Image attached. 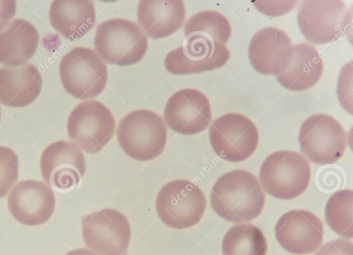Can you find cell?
<instances>
[{"label":"cell","instance_id":"ffe728a7","mask_svg":"<svg viewBox=\"0 0 353 255\" xmlns=\"http://www.w3.org/2000/svg\"><path fill=\"white\" fill-rule=\"evenodd\" d=\"M49 19L52 26L61 36L75 41L94 27L95 8L91 1L56 0L50 5Z\"/></svg>","mask_w":353,"mask_h":255},{"label":"cell","instance_id":"9c48e42d","mask_svg":"<svg viewBox=\"0 0 353 255\" xmlns=\"http://www.w3.org/2000/svg\"><path fill=\"white\" fill-rule=\"evenodd\" d=\"M209 139L214 152L221 159L241 162L248 159L259 143V132L255 124L240 113L225 114L212 121Z\"/></svg>","mask_w":353,"mask_h":255},{"label":"cell","instance_id":"603a6c76","mask_svg":"<svg viewBox=\"0 0 353 255\" xmlns=\"http://www.w3.org/2000/svg\"><path fill=\"white\" fill-rule=\"evenodd\" d=\"M223 255H265L268 245L261 230L249 223L232 226L222 241Z\"/></svg>","mask_w":353,"mask_h":255},{"label":"cell","instance_id":"4dcf8cb0","mask_svg":"<svg viewBox=\"0 0 353 255\" xmlns=\"http://www.w3.org/2000/svg\"><path fill=\"white\" fill-rule=\"evenodd\" d=\"M65 255H99L88 249L79 248L68 252Z\"/></svg>","mask_w":353,"mask_h":255},{"label":"cell","instance_id":"5b68a950","mask_svg":"<svg viewBox=\"0 0 353 255\" xmlns=\"http://www.w3.org/2000/svg\"><path fill=\"white\" fill-rule=\"evenodd\" d=\"M59 76L64 89L81 100L92 99L105 88L106 65L97 52L89 48L76 47L59 63Z\"/></svg>","mask_w":353,"mask_h":255},{"label":"cell","instance_id":"1f68e13d","mask_svg":"<svg viewBox=\"0 0 353 255\" xmlns=\"http://www.w3.org/2000/svg\"><path fill=\"white\" fill-rule=\"evenodd\" d=\"M0 121H1V108H0Z\"/></svg>","mask_w":353,"mask_h":255},{"label":"cell","instance_id":"7c38bea8","mask_svg":"<svg viewBox=\"0 0 353 255\" xmlns=\"http://www.w3.org/2000/svg\"><path fill=\"white\" fill-rule=\"evenodd\" d=\"M230 57L225 45L201 35L188 34L181 46L167 54L164 65L171 74H191L221 68Z\"/></svg>","mask_w":353,"mask_h":255},{"label":"cell","instance_id":"7402d4cb","mask_svg":"<svg viewBox=\"0 0 353 255\" xmlns=\"http://www.w3.org/2000/svg\"><path fill=\"white\" fill-rule=\"evenodd\" d=\"M323 72V61L318 50L303 42L294 45V57L288 70L276 76L278 82L292 91L308 90L320 80Z\"/></svg>","mask_w":353,"mask_h":255},{"label":"cell","instance_id":"cb8c5ba5","mask_svg":"<svg viewBox=\"0 0 353 255\" xmlns=\"http://www.w3.org/2000/svg\"><path fill=\"white\" fill-rule=\"evenodd\" d=\"M183 28L184 34L201 35L225 45L232 34L231 25L226 17L212 10L194 14L187 20Z\"/></svg>","mask_w":353,"mask_h":255},{"label":"cell","instance_id":"e0dca14e","mask_svg":"<svg viewBox=\"0 0 353 255\" xmlns=\"http://www.w3.org/2000/svg\"><path fill=\"white\" fill-rule=\"evenodd\" d=\"M8 207L20 223L35 226L47 222L55 207L54 192L42 181L24 180L17 183L8 196Z\"/></svg>","mask_w":353,"mask_h":255},{"label":"cell","instance_id":"8992f818","mask_svg":"<svg viewBox=\"0 0 353 255\" xmlns=\"http://www.w3.org/2000/svg\"><path fill=\"white\" fill-rule=\"evenodd\" d=\"M159 218L173 229H187L197 224L206 207L203 191L192 182L176 179L165 184L156 198Z\"/></svg>","mask_w":353,"mask_h":255},{"label":"cell","instance_id":"7a4b0ae2","mask_svg":"<svg viewBox=\"0 0 353 255\" xmlns=\"http://www.w3.org/2000/svg\"><path fill=\"white\" fill-rule=\"evenodd\" d=\"M117 137L128 156L147 161L163 152L167 141V127L159 114L140 109L122 118L117 127Z\"/></svg>","mask_w":353,"mask_h":255},{"label":"cell","instance_id":"d6986e66","mask_svg":"<svg viewBox=\"0 0 353 255\" xmlns=\"http://www.w3.org/2000/svg\"><path fill=\"white\" fill-rule=\"evenodd\" d=\"M137 14L143 32L153 39H158L181 28L185 19V4L179 0H142L139 2Z\"/></svg>","mask_w":353,"mask_h":255},{"label":"cell","instance_id":"8fae6325","mask_svg":"<svg viewBox=\"0 0 353 255\" xmlns=\"http://www.w3.org/2000/svg\"><path fill=\"white\" fill-rule=\"evenodd\" d=\"M82 236L87 247L100 255H123L129 246L131 228L123 214L104 208L82 218Z\"/></svg>","mask_w":353,"mask_h":255},{"label":"cell","instance_id":"d4e9b609","mask_svg":"<svg viewBox=\"0 0 353 255\" xmlns=\"http://www.w3.org/2000/svg\"><path fill=\"white\" fill-rule=\"evenodd\" d=\"M352 208L353 192L347 189L332 194L325 208V217L328 226L347 239L353 237Z\"/></svg>","mask_w":353,"mask_h":255},{"label":"cell","instance_id":"f1b7e54d","mask_svg":"<svg viewBox=\"0 0 353 255\" xmlns=\"http://www.w3.org/2000/svg\"><path fill=\"white\" fill-rule=\"evenodd\" d=\"M314 255H353L350 241L337 238L323 244Z\"/></svg>","mask_w":353,"mask_h":255},{"label":"cell","instance_id":"484cf974","mask_svg":"<svg viewBox=\"0 0 353 255\" xmlns=\"http://www.w3.org/2000/svg\"><path fill=\"white\" fill-rule=\"evenodd\" d=\"M19 159L10 147L0 146V198L4 197L17 182Z\"/></svg>","mask_w":353,"mask_h":255},{"label":"cell","instance_id":"5bb4252c","mask_svg":"<svg viewBox=\"0 0 353 255\" xmlns=\"http://www.w3.org/2000/svg\"><path fill=\"white\" fill-rule=\"evenodd\" d=\"M164 119L176 132L184 135L198 134L208 128L212 119L209 99L196 89H181L168 99Z\"/></svg>","mask_w":353,"mask_h":255},{"label":"cell","instance_id":"ac0fdd59","mask_svg":"<svg viewBox=\"0 0 353 255\" xmlns=\"http://www.w3.org/2000/svg\"><path fill=\"white\" fill-rule=\"evenodd\" d=\"M42 78L31 63L0 68V103L13 108L25 107L39 95Z\"/></svg>","mask_w":353,"mask_h":255},{"label":"cell","instance_id":"83f0119b","mask_svg":"<svg viewBox=\"0 0 353 255\" xmlns=\"http://www.w3.org/2000/svg\"><path fill=\"white\" fill-rule=\"evenodd\" d=\"M252 3L263 14L276 17L291 11L298 1H254Z\"/></svg>","mask_w":353,"mask_h":255},{"label":"cell","instance_id":"30bf717a","mask_svg":"<svg viewBox=\"0 0 353 255\" xmlns=\"http://www.w3.org/2000/svg\"><path fill=\"white\" fill-rule=\"evenodd\" d=\"M115 121L110 110L96 100L85 101L70 112L67 123L69 138L89 154L99 152L112 139Z\"/></svg>","mask_w":353,"mask_h":255},{"label":"cell","instance_id":"9a60e30c","mask_svg":"<svg viewBox=\"0 0 353 255\" xmlns=\"http://www.w3.org/2000/svg\"><path fill=\"white\" fill-rule=\"evenodd\" d=\"M294 45L285 31L266 27L256 32L250 40L248 57L254 69L265 75L279 76L290 65Z\"/></svg>","mask_w":353,"mask_h":255},{"label":"cell","instance_id":"4316f807","mask_svg":"<svg viewBox=\"0 0 353 255\" xmlns=\"http://www.w3.org/2000/svg\"><path fill=\"white\" fill-rule=\"evenodd\" d=\"M352 61H351L341 68L336 90L341 107L350 114H352Z\"/></svg>","mask_w":353,"mask_h":255},{"label":"cell","instance_id":"3957f363","mask_svg":"<svg viewBox=\"0 0 353 255\" xmlns=\"http://www.w3.org/2000/svg\"><path fill=\"white\" fill-rule=\"evenodd\" d=\"M94 45L103 61L127 66L142 59L148 50V39L135 22L113 18L97 26Z\"/></svg>","mask_w":353,"mask_h":255},{"label":"cell","instance_id":"277c9868","mask_svg":"<svg viewBox=\"0 0 353 255\" xmlns=\"http://www.w3.org/2000/svg\"><path fill=\"white\" fill-rule=\"evenodd\" d=\"M311 170L299 152L279 150L268 155L259 172L261 185L270 196L290 200L303 194L309 185Z\"/></svg>","mask_w":353,"mask_h":255},{"label":"cell","instance_id":"44dd1931","mask_svg":"<svg viewBox=\"0 0 353 255\" xmlns=\"http://www.w3.org/2000/svg\"><path fill=\"white\" fill-rule=\"evenodd\" d=\"M39 41L35 27L23 19H16L0 30V63L20 65L34 54Z\"/></svg>","mask_w":353,"mask_h":255},{"label":"cell","instance_id":"4fadbf2b","mask_svg":"<svg viewBox=\"0 0 353 255\" xmlns=\"http://www.w3.org/2000/svg\"><path fill=\"white\" fill-rule=\"evenodd\" d=\"M40 168L45 182L53 188L67 190L77 185L86 171L80 147L66 141L48 145L41 154Z\"/></svg>","mask_w":353,"mask_h":255},{"label":"cell","instance_id":"52a82bcc","mask_svg":"<svg viewBox=\"0 0 353 255\" xmlns=\"http://www.w3.org/2000/svg\"><path fill=\"white\" fill-rule=\"evenodd\" d=\"M301 152L311 162L332 164L344 154L347 134L342 125L327 114H316L301 124L299 133Z\"/></svg>","mask_w":353,"mask_h":255},{"label":"cell","instance_id":"f546056e","mask_svg":"<svg viewBox=\"0 0 353 255\" xmlns=\"http://www.w3.org/2000/svg\"><path fill=\"white\" fill-rule=\"evenodd\" d=\"M16 10L15 1H0V30L10 23L15 14Z\"/></svg>","mask_w":353,"mask_h":255},{"label":"cell","instance_id":"2e32d148","mask_svg":"<svg viewBox=\"0 0 353 255\" xmlns=\"http://www.w3.org/2000/svg\"><path fill=\"white\" fill-rule=\"evenodd\" d=\"M275 236L281 247L290 253L303 255L315 252L323 239L321 221L304 210L283 214L275 225Z\"/></svg>","mask_w":353,"mask_h":255},{"label":"cell","instance_id":"6da1fadb","mask_svg":"<svg viewBox=\"0 0 353 255\" xmlns=\"http://www.w3.org/2000/svg\"><path fill=\"white\" fill-rule=\"evenodd\" d=\"M265 196L259 179L243 170L221 176L210 193V205L221 218L233 223L254 220L262 212Z\"/></svg>","mask_w":353,"mask_h":255},{"label":"cell","instance_id":"ba28073f","mask_svg":"<svg viewBox=\"0 0 353 255\" xmlns=\"http://www.w3.org/2000/svg\"><path fill=\"white\" fill-rule=\"evenodd\" d=\"M351 17L352 12L340 0L303 1L297 13L301 32L315 45L340 39L346 32Z\"/></svg>","mask_w":353,"mask_h":255}]
</instances>
